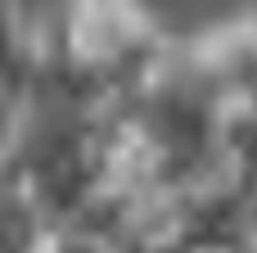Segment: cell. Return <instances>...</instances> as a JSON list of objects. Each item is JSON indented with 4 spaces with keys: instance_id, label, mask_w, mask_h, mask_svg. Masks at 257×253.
I'll use <instances>...</instances> for the list:
<instances>
[{
    "instance_id": "obj_1",
    "label": "cell",
    "mask_w": 257,
    "mask_h": 253,
    "mask_svg": "<svg viewBox=\"0 0 257 253\" xmlns=\"http://www.w3.org/2000/svg\"><path fill=\"white\" fill-rule=\"evenodd\" d=\"M172 68L145 0H63V72L86 104L145 91Z\"/></svg>"
},
{
    "instance_id": "obj_2",
    "label": "cell",
    "mask_w": 257,
    "mask_h": 253,
    "mask_svg": "<svg viewBox=\"0 0 257 253\" xmlns=\"http://www.w3.org/2000/svg\"><path fill=\"white\" fill-rule=\"evenodd\" d=\"M244 253H257V249H244Z\"/></svg>"
}]
</instances>
